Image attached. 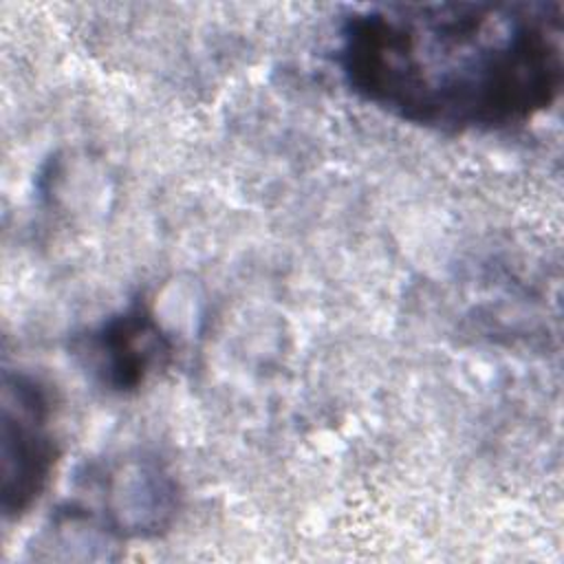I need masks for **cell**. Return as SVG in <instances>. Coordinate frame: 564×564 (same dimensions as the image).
I'll use <instances>...</instances> for the list:
<instances>
[{
    "instance_id": "1",
    "label": "cell",
    "mask_w": 564,
    "mask_h": 564,
    "mask_svg": "<svg viewBox=\"0 0 564 564\" xmlns=\"http://www.w3.org/2000/svg\"><path fill=\"white\" fill-rule=\"evenodd\" d=\"M335 62L377 110L436 132H498L544 115L564 84L562 2L372 4L344 18Z\"/></svg>"
},
{
    "instance_id": "2",
    "label": "cell",
    "mask_w": 564,
    "mask_h": 564,
    "mask_svg": "<svg viewBox=\"0 0 564 564\" xmlns=\"http://www.w3.org/2000/svg\"><path fill=\"white\" fill-rule=\"evenodd\" d=\"M62 524H84L112 538L163 533L181 507L178 482L152 454H119L84 467Z\"/></svg>"
},
{
    "instance_id": "3",
    "label": "cell",
    "mask_w": 564,
    "mask_h": 564,
    "mask_svg": "<svg viewBox=\"0 0 564 564\" xmlns=\"http://www.w3.org/2000/svg\"><path fill=\"white\" fill-rule=\"evenodd\" d=\"M59 458L55 399L33 372L4 368L0 401V509L22 518L46 489Z\"/></svg>"
},
{
    "instance_id": "4",
    "label": "cell",
    "mask_w": 564,
    "mask_h": 564,
    "mask_svg": "<svg viewBox=\"0 0 564 564\" xmlns=\"http://www.w3.org/2000/svg\"><path fill=\"white\" fill-rule=\"evenodd\" d=\"M70 350L95 386L126 397L170 366L174 341L152 308L132 300L126 308L75 335Z\"/></svg>"
}]
</instances>
